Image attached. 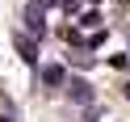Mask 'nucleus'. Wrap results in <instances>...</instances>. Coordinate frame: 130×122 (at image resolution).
I'll list each match as a JSON object with an SVG mask.
<instances>
[{
	"label": "nucleus",
	"instance_id": "6",
	"mask_svg": "<svg viewBox=\"0 0 130 122\" xmlns=\"http://www.w3.org/2000/svg\"><path fill=\"white\" fill-rule=\"evenodd\" d=\"M126 97H130V84H126Z\"/></svg>",
	"mask_w": 130,
	"mask_h": 122
},
{
	"label": "nucleus",
	"instance_id": "4",
	"mask_svg": "<svg viewBox=\"0 0 130 122\" xmlns=\"http://www.w3.org/2000/svg\"><path fill=\"white\" fill-rule=\"evenodd\" d=\"M17 51H21V59H25V63H38V42H34V38L17 34Z\"/></svg>",
	"mask_w": 130,
	"mask_h": 122
},
{
	"label": "nucleus",
	"instance_id": "1",
	"mask_svg": "<svg viewBox=\"0 0 130 122\" xmlns=\"http://www.w3.org/2000/svg\"><path fill=\"white\" fill-rule=\"evenodd\" d=\"M63 88H67V97H71L76 105H92V97H96V93H92V84H88L84 76H71Z\"/></svg>",
	"mask_w": 130,
	"mask_h": 122
},
{
	"label": "nucleus",
	"instance_id": "5",
	"mask_svg": "<svg viewBox=\"0 0 130 122\" xmlns=\"http://www.w3.org/2000/svg\"><path fill=\"white\" fill-rule=\"evenodd\" d=\"M0 122H13V118H0Z\"/></svg>",
	"mask_w": 130,
	"mask_h": 122
},
{
	"label": "nucleus",
	"instance_id": "2",
	"mask_svg": "<svg viewBox=\"0 0 130 122\" xmlns=\"http://www.w3.org/2000/svg\"><path fill=\"white\" fill-rule=\"evenodd\" d=\"M38 76H42V84H51V88H63V84H67V72H63L59 63H46Z\"/></svg>",
	"mask_w": 130,
	"mask_h": 122
},
{
	"label": "nucleus",
	"instance_id": "3",
	"mask_svg": "<svg viewBox=\"0 0 130 122\" xmlns=\"http://www.w3.org/2000/svg\"><path fill=\"white\" fill-rule=\"evenodd\" d=\"M42 13H46V9H38L34 0H29V4H25V25H29V30H34V34H38V38H42V34H46V21H42Z\"/></svg>",
	"mask_w": 130,
	"mask_h": 122
}]
</instances>
